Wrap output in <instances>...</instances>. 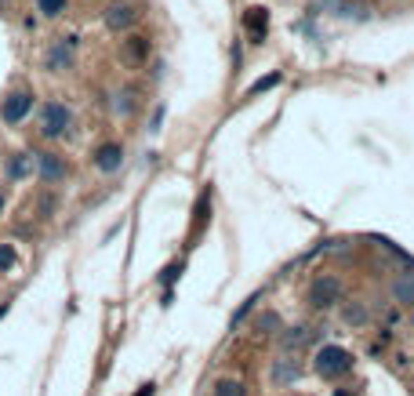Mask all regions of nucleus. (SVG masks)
I'll return each mask as SVG.
<instances>
[{
  "mask_svg": "<svg viewBox=\"0 0 414 396\" xmlns=\"http://www.w3.org/2000/svg\"><path fill=\"white\" fill-rule=\"evenodd\" d=\"M313 371L327 382H338L345 374H353V352L342 349V345H320L316 357H313Z\"/></svg>",
  "mask_w": 414,
  "mask_h": 396,
  "instance_id": "obj_3",
  "label": "nucleus"
},
{
  "mask_svg": "<svg viewBox=\"0 0 414 396\" xmlns=\"http://www.w3.org/2000/svg\"><path fill=\"white\" fill-rule=\"evenodd\" d=\"M30 171V157L26 153H15L11 160H8V178H22Z\"/></svg>",
  "mask_w": 414,
  "mask_h": 396,
  "instance_id": "obj_19",
  "label": "nucleus"
},
{
  "mask_svg": "<svg viewBox=\"0 0 414 396\" xmlns=\"http://www.w3.org/2000/svg\"><path fill=\"white\" fill-rule=\"evenodd\" d=\"M345 298V280L338 273H316L309 280V291H305V302H309L313 309L327 312V309H338Z\"/></svg>",
  "mask_w": 414,
  "mask_h": 396,
  "instance_id": "obj_2",
  "label": "nucleus"
},
{
  "mask_svg": "<svg viewBox=\"0 0 414 396\" xmlns=\"http://www.w3.org/2000/svg\"><path fill=\"white\" fill-rule=\"evenodd\" d=\"M211 396H247V382L244 378H218Z\"/></svg>",
  "mask_w": 414,
  "mask_h": 396,
  "instance_id": "obj_17",
  "label": "nucleus"
},
{
  "mask_svg": "<svg viewBox=\"0 0 414 396\" xmlns=\"http://www.w3.org/2000/svg\"><path fill=\"white\" fill-rule=\"evenodd\" d=\"M298 378H302V364L291 357V352H283V357H276V360L269 364V382H273L276 389L295 385Z\"/></svg>",
  "mask_w": 414,
  "mask_h": 396,
  "instance_id": "obj_10",
  "label": "nucleus"
},
{
  "mask_svg": "<svg viewBox=\"0 0 414 396\" xmlns=\"http://www.w3.org/2000/svg\"><path fill=\"white\" fill-rule=\"evenodd\" d=\"M113 113L120 117V120H131L138 113V95H135V88H117L113 91Z\"/></svg>",
  "mask_w": 414,
  "mask_h": 396,
  "instance_id": "obj_15",
  "label": "nucleus"
},
{
  "mask_svg": "<svg viewBox=\"0 0 414 396\" xmlns=\"http://www.w3.org/2000/svg\"><path fill=\"white\" fill-rule=\"evenodd\" d=\"M4 207H8V197H4V190H0V215H4Z\"/></svg>",
  "mask_w": 414,
  "mask_h": 396,
  "instance_id": "obj_24",
  "label": "nucleus"
},
{
  "mask_svg": "<svg viewBox=\"0 0 414 396\" xmlns=\"http://www.w3.org/2000/svg\"><path fill=\"white\" fill-rule=\"evenodd\" d=\"M149 55H153V40L145 33H131V37L120 40V62H124V66L138 70V66L149 62Z\"/></svg>",
  "mask_w": 414,
  "mask_h": 396,
  "instance_id": "obj_9",
  "label": "nucleus"
},
{
  "mask_svg": "<svg viewBox=\"0 0 414 396\" xmlns=\"http://www.w3.org/2000/svg\"><path fill=\"white\" fill-rule=\"evenodd\" d=\"M37 135L44 142H62L73 135V110L65 102H44L40 120H37Z\"/></svg>",
  "mask_w": 414,
  "mask_h": 396,
  "instance_id": "obj_1",
  "label": "nucleus"
},
{
  "mask_svg": "<svg viewBox=\"0 0 414 396\" xmlns=\"http://www.w3.org/2000/svg\"><path fill=\"white\" fill-rule=\"evenodd\" d=\"M138 4H131V0H117V4H109L105 11H102V26L109 29V33H127L131 26L138 22Z\"/></svg>",
  "mask_w": 414,
  "mask_h": 396,
  "instance_id": "obj_8",
  "label": "nucleus"
},
{
  "mask_svg": "<svg viewBox=\"0 0 414 396\" xmlns=\"http://www.w3.org/2000/svg\"><path fill=\"white\" fill-rule=\"evenodd\" d=\"M244 33L251 44H266L269 37V11L266 8H247L244 11Z\"/></svg>",
  "mask_w": 414,
  "mask_h": 396,
  "instance_id": "obj_12",
  "label": "nucleus"
},
{
  "mask_svg": "<svg viewBox=\"0 0 414 396\" xmlns=\"http://www.w3.org/2000/svg\"><path fill=\"white\" fill-rule=\"evenodd\" d=\"M33 106H37V95L30 88H18V91H11L4 102H0V120H4L8 128H18V124L33 113Z\"/></svg>",
  "mask_w": 414,
  "mask_h": 396,
  "instance_id": "obj_4",
  "label": "nucleus"
},
{
  "mask_svg": "<svg viewBox=\"0 0 414 396\" xmlns=\"http://www.w3.org/2000/svg\"><path fill=\"white\" fill-rule=\"evenodd\" d=\"M276 84H280V73H269V77H261V80H258V84H254V88L247 91V95L254 98V95H261V91H269V88H276Z\"/></svg>",
  "mask_w": 414,
  "mask_h": 396,
  "instance_id": "obj_21",
  "label": "nucleus"
},
{
  "mask_svg": "<svg viewBox=\"0 0 414 396\" xmlns=\"http://www.w3.org/2000/svg\"><path fill=\"white\" fill-rule=\"evenodd\" d=\"M338 317H342V324H345V327L363 331V327L370 324V305H367L363 298H342V305H338Z\"/></svg>",
  "mask_w": 414,
  "mask_h": 396,
  "instance_id": "obj_11",
  "label": "nucleus"
},
{
  "mask_svg": "<svg viewBox=\"0 0 414 396\" xmlns=\"http://www.w3.org/2000/svg\"><path fill=\"white\" fill-rule=\"evenodd\" d=\"M124 160H127V150H124V145L120 142H113V138H109V142H98L95 145V153H91V168L98 171V175H117L120 168H124Z\"/></svg>",
  "mask_w": 414,
  "mask_h": 396,
  "instance_id": "obj_6",
  "label": "nucleus"
},
{
  "mask_svg": "<svg viewBox=\"0 0 414 396\" xmlns=\"http://www.w3.org/2000/svg\"><path fill=\"white\" fill-rule=\"evenodd\" d=\"M392 302L403 305V309H414V273L410 269L396 273V280H392Z\"/></svg>",
  "mask_w": 414,
  "mask_h": 396,
  "instance_id": "obj_14",
  "label": "nucleus"
},
{
  "mask_svg": "<svg viewBox=\"0 0 414 396\" xmlns=\"http://www.w3.org/2000/svg\"><path fill=\"white\" fill-rule=\"evenodd\" d=\"M153 392H157V385H153V382H145V385H142L135 396H153Z\"/></svg>",
  "mask_w": 414,
  "mask_h": 396,
  "instance_id": "obj_23",
  "label": "nucleus"
},
{
  "mask_svg": "<svg viewBox=\"0 0 414 396\" xmlns=\"http://www.w3.org/2000/svg\"><path fill=\"white\" fill-rule=\"evenodd\" d=\"M11 265H15V247L0 244V269H11Z\"/></svg>",
  "mask_w": 414,
  "mask_h": 396,
  "instance_id": "obj_22",
  "label": "nucleus"
},
{
  "mask_svg": "<svg viewBox=\"0 0 414 396\" xmlns=\"http://www.w3.org/2000/svg\"><path fill=\"white\" fill-rule=\"evenodd\" d=\"M33 157H37V160H33L37 178H40L44 185H58V182H65V175H70V164H65L62 153H55V150H40V153H33Z\"/></svg>",
  "mask_w": 414,
  "mask_h": 396,
  "instance_id": "obj_5",
  "label": "nucleus"
},
{
  "mask_svg": "<svg viewBox=\"0 0 414 396\" xmlns=\"http://www.w3.org/2000/svg\"><path fill=\"white\" fill-rule=\"evenodd\" d=\"M313 327H305V324H295V327H283L280 331V345H283V352H295V357H298V352L305 349V345H313Z\"/></svg>",
  "mask_w": 414,
  "mask_h": 396,
  "instance_id": "obj_13",
  "label": "nucleus"
},
{
  "mask_svg": "<svg viewBox=\"0 0 414 396\" xmlns=\"http://www.w3.org/2000/svg\"><path fill=\"white\" fill-rule=\"evenodd\" d=\"M58 193H55V185H44V190L33 197V207H37V215L40 218H55L58 215Z\"/></svg>",
  "mask_w": 414,
  "mask_h": 396,
  "instance_id": "obj_16",
  "label": "nucleus"
},
{
  "mask_svg": "<svg viewBox=\"0 0 414 396\" xmlns=\"http://www.w3.org/2000/svg\"><path fill=\"white\" fill-rule=\"evenodd\" d=\"M65 8H70V0H37V11L44 18H58V15H65Z\"/></svg>",
  "mask_w": 414,
  "mask_h": 396,
  "instance_id": "obj_18",
  "label": "nucleus"
},
{
  "mask_svg": "<svg viewBox=\"0 0 414 396\" xmlns=\"http://www.w3.org/2000/svg\"><path fill=\"white\" fill-rule=\"evenodd\" d=\"M254 327L261 331V335H276V327H280V317H276V312H266V317H258V320H254Z\"/></svg>",
  "mask_w": 414,
  "mask_h": 396,
  "instance_id": "obj_20",
  "label": "nucleus"
},
{
  "mask_svg": "<svg viewBox=\"0 0 414 396\" xmlns=\"http://www.w3.org/2000/svg\"><path fill=\"white\" fill-rule=\"evenodd\" d=\"M73 66H77V40L73 37H62V40H55V44L44 51V70L48 73H65Z\"/></svg>",
  "mask_w": 414,
  "mask_h": 396,
  "instance_id": "obj_7",
  "label": "nucleus"
}]
</instances>
